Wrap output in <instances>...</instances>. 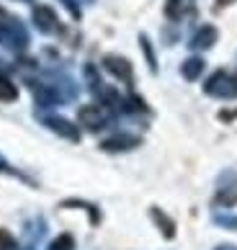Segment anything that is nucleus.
Masks as SVG:
<instances>
[{"label": "nucleus", "mask_w": 237, "mask_h": 250, "mask_svg": "<svg viewBox=\"0 0 237 250\" xmlns=\"http://www.w3.org/2000/svg\"><path fill=\"white\" fill-rule=\"evenodd\" d=\"M217 250H237V248H235V245H219Z\"/></svg>", "instance_id": "16"}, {"label": "nucleus", "mask_w": 237, "mask_h": 250, "mask_svg": "<svg viewBox=\"0 0 237 250\" xmlns=\"http://www.w3.org/2000/svg\"><path fill=\"white\" fill-rule=\"evenodd\" d=\"M219 5H230V3H235V0H217Z\"/></svg>", "instance_id": "17"}, {"label": "nucleus", "mask_w": 237, "mask_h": 250, "mask_svg": "<svg viewBox=\"0 0 237 250\" xmlns=\"http://www.w3.org/2000/svg\"><path fill=\"white\" fill-rule=\"evenodd\" d=\"M201 72H204V60L191 57V60L183 62V78H186V80H196Z\"/></svg>", "instance_id": "7"}, {"label": "nucleus", "mask_w": 237, "mask_h": 250, "mask_svg": "<svg viewBox=\"0 0 237 250\" xmlns=\"http://www.w3.org/2000/svg\"><path fill=\"white\" fill-rule=\"evenodd\" d=\"M103 67L111 72V75H116L118 80H132V64L126 62L124 57H118V54H108V57H103Z\"/></svg>", "instance_id": "4"}, {"label": "nucleus", "mask_w": 237, "mask_h": 250, "mask_svg": "<svg viewBox=\"0 0 237 250\" xmlns=\"http://www.w3.org/2000/svg\"><path fill=\"white\" fill-rule=\"evenodd\" d=\"M142 49H144V54H147V60H150V67L155 70V54H152V49H150V42H147V36H142Z\"/></svg>", "instance_id": "14"}, {"label": "nucleus", "mask_w": 237, "mask_h": 250, "mask_svg": "<svg viewBox=\"0 0 237 250\" xmlns=\"http://www.w3.org/2000/svg\"><path fill=\"white\" fill-rule=\"evenodd\" d=\"M180 5H183L180 0H168V5H165V13H168L170 18H178V16H180Z\"/></svg>", "instance_id": "13"}, {"label": "nucleus", "mask_w": 237, "mask_h": 250, "mask_svg": "<svg viewBox=\"0 0 237 250\" xmlns=\"http://www.w3.org/2000/svg\"><path fill=\"white\" fill-rule=\"evenodd\" d=\"M217 222L224 227H237V217H217Z\"/></svg>", "instance_id": "15"}, {"label": "nucleus", "mask_w": 237, "mask_h": 250, "mask_svg": "<svg viewBox=\"0 0 237 250\" xmlns=\"http://www.w3.org/2000/svg\"><path fill=\"white\" fill-rule=\"evenodd\" d=\"M34 23H36V29L44 31V34H54L59 29V18L49 5H36L34 8Z\"/></svg>", "instance_id": "2"}, {"label": "nucleus", "mask_w": 237, "mask_h": 250, "mask_svg": "<svg viewBox=\"0 0 237 250\" xmlns=\"http://www.w3.org/2000/svg\"><path fill=\"white\" fill-rule=\"evenodd\" d=\"M150 214H152V219L160 225V229H162V235H165V237H173V235H176V225H173V222H170L165 214H162L160 209H152Z\"/></svg>", "instance_id": "9"}, {"label": "nucleus", "mask_w": 237, "mask_h": 250, "mask_svg": "<svg viewBox=\"0 0 237 250\" xmlns=\"http://www.w3.org/2000/svg\"><path fill=\"white\" fill-rule=\"evenodd\" d=\"M16 248V240L11 232H5V229H0V250H13Z\"/></svg>", "instance_id": "12"}, {"label": "nucleus", "mask_w": 237, "mask_h": 250, "mask_svg": "<svg viewBox=\"0 0 237 250\" xmlns=\"http://www.w3.org/2000/svg\"><path fill=\"white\" fill-rule=\"evenodd\" d=\"M16 98H18V88L8 78L0 75V101H16Z\"/></svg>", "instance_id": "10"}, {"label": "nucleus", "mask_w": 237, "mask_h": 250, "mask_svg": "<svg viewBox=\"0 0 237 250\" xmlns=\"http://www.w3.org/2000/svg\"><path fill=\"white\" fill-rule=\"evenodd\" d=\"M204 90L209 96H219V98H232L237 96V80L232 75H227L224 70H217L212 78L206 80Z\"/></svg>", "instance_id": "1"}, {"label": "nucleus", "mask_w": 237, "mask_h": 250, "mask_svg": "<svg viewBox=\"0 0 237 250\" xmlns=\"http://www.w3.org/2000/svg\"><path fill=\"white\" fill-rule=\"evenodd\" d=\"M47 124L54 129V132H59V134H65V137H70V140H78V132L72 129L65 119H57V116H52V119H47Z\"/></svg>", "instance_id": "8"}, {"label": "nucleus", "mask_w": 237, "mask_h": 250, "mask_svg": "<svg viewBox=\"0 0 237 250\" xmlns=\"http://www.w3.org/2000/svg\"><path fill=\"white\" fill-rule=\"evenodd\" d=\"M72 248H75V240H72L70 235H59V237L52 243L49 250H72Z\"/></svg>", "instance_id": "11"}, {"label": "nucleus", "mask_w": 237, "mask_h": 250, "mask_svg": "<svg viewBox=\"0 0 237 250\" xmlns=\"http://www.w3.org/2000/svg\"><path fill=\"white\" fill-rule=\"evenodd\" d=\"M78 119H80V124H83L85 129L96 132V129H101L106 124L108 116H106V111L101 106H83V108H80V114H78Z\"/></svg>", "instance_id": "3"}, {"label": "nucleus", "mask_w": 237, "mask_h": 250, "mask_svg": "<svg viewBox=\"0 0 237 250\" xmlns=\"http://www.w3.org/2000/svg\"><path fill=\"white\" fill-rule=\"evenodd\" d=\"M217 29L214 26H201L194 36H191V49H209L217 42Z\"/></svg>", "instance_id": "5"}, {"label": "nucleus", "mask_w": 237, "mask_h": 250, "mask_svg": "<svg viewBox=\"0 0 237 250\" xmlns=\"http://www.w3.org/2000/svg\"><path fill=\"white\" fill-rule=\"evenodd\" d=\"M132 145H137L134 137H124V134H118V137H108V140H103V150L108 152H118V150H129Z\"/></svg>", "instance_id": "6"}]
</instances>
